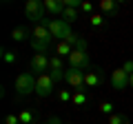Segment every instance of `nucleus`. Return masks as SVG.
Here are the masks:
<instances>
[{
	"label": "nucleus",
	"instance_id": "obj_1",
	"mask_svg": "<svg viewBox=\"0 0 133 124\" xmlns=\"http://www.w3.org/2000/svg\"><path fill=\"white\" fill-rule=\"evenodd\" d=\"M51 33H49V27H47V20L38 22L36 27L31 29V47L36 49V53H44L49 49V42H51Z\"/></svg>",
	"mask_w": 133,
	"mask_h": 124
},
{
	"label": "nucleus",
	"instance_id": "obj_2",
	"mask_svg": "<svg viewBox=\"0 0 133 124\" xmlns=\"http://www.w3.org/2000/svg\"><path fill=\"white\" fill-rule=\"evenodd\" d=\"M36 80H38V78L33 75L31 71H22V73H18V78H16V93H18L20 98L36 93Z\"/></svg>",
	"mask_w": 133,
	"mask_h": 124
},
{
	"label": "nucleus",
	"instance_id": "obj_3",
	"mask_svg": "<svg viewBox=\"0 0 133 124\" xmlns=\"http://www.w3.org/2000/svg\"><path fill=\"white\" fill-rule=\"evenodd\" d=\"M47 27H49V33H51V38H56L58 42H60V40H66L69 36L73 33V31H71V24L64 22L62 18L47 20Z\"/></svg>",
	"mask_w": 133,
	"mask_h": 124
},
{
	"label": "nucleus",
	"instance_id": "obj_4",
	"mask_svg": "<svg viewBox=\"0 0 133 124\" xmlns=\"http://www.w3.org/2000/svg\"><path fill=\"white\" fill-rule=\"evenodd\" d=\"M24 16L31 18L36 24L42 22L44 20V5H42V0H27V2H24Z\"/></svg>",
	"mask_w": 133,
	"mask_h": 124
},
{
	"label": "nucleus",
	"instance_id": "obj_5",
	"mask_svg": "<svg viewBox=\"0 0 133 124\" xmlns=\"http://www.w3.org/2000/svg\"><path fill=\"white\" fill-rule=\"evenodd\" d=\"M38 80H36V95L38 98H49L51 95L53 86H56V82H53V78L49 75V73H42V75H36Z\"/></svg>",
	"mask_w": 133,
	"mask_h": 124
},
{
	"label": "nucleus",
	"instance_id": "obj_6",
	"mask_svg": "<svg viewBox=\"0 0 133 124\" xmlns=\"http://www.w3.org/2000/svg\"><path fill=\"white\" fill-rule=\"evenodd\" d=\"M66 62H69V69L84 71V69H89V53H87V51H80V49H73L71 56L66 58Z\"/></svg>",
	"mask_w": 133,
	"mask_h": 124
},
{
	"label": "nucleus",
	"instance_id": "obj_7",
	"mask_svg": "<svg viewBox=\"0 0 133 124\" xmlns=\"http://www.w3.org/2000/svg\"><path fill=\"white\" fill-rule=\"evenodd\" d=\"M84 73H87V71L66 69V71H64V82H66L69 86H73L76 91H82V86H87V84H84Z\"/></svg>",
	"mask_w": 133,
	"mask_h": 124
},
{
	"label": "nucleus",
	"instance_id": "obj_8",
	"mask_svg": "<svg viewBox=\"0 0 133 124\" xmlns=\"http://www.w3.org/2000/svg\"><path fill=\"white\" fill-rule=\"evenodd\" d=\"M64 64H62V58H58V56H51L49 58V75L53 78V82H60V80H64Z\"/></svg>",
	"mask_w": 133,
	"mask_h": 124
},
{
	"label": "nucleus",
	"instance_id": "obj_9",
	"mask_svg": "<svg viewBox=\"0 0 133 124\" xmlns=\"http://www.w3.org/2000/svg\"><path fill=\"white\" fill-rule=\"evenodd\" d=\"M47 71H49V58L44 53H36L31 58V73L33 75H42Z\"/></svg>",
	"mask_w": 133,
	"mask_h": 124
},
{
	"label": "nucleus",
	"instance_id": "obj_10",
	"mask_svg": "<svg viewBox=\"0 0 133 124\" xmlns=\"http://www.w3.org/2000/svg\"><path fill=\"white\" fill-rule=\"evenodd\" d=\"M129 78H131V75H129V73L124 71L122 67H120V69H115V71L111 73V86H113L115 91L127 89V86H129Z\"/></svg>",
	"mask_w": 133,
	"mask_h": 124
},
{
	"label": "nucleus",
	"instance_id": "obj_11",
	"mask_svg": "<svg viewBox=\"0 0 133 124\" xmlns=\"http://www.w3.org/2000/svg\"><path fill=\"white\" fill-rule=\"evenodd\" d=\"M42 5H44V13L49 16H62V11H64L62 0H42Z\"/></svg>",
	"mask_w": 133,
	"mask_h": 124
},
{
	"label": "nucleus",
	"instance_id": "obj_12",
	"mask_svg": "<svg viewBox=\"0 0 133 124\" xmlns=\"http://www.w3.org/2000/svg\"><path fill=\"white\" fill-rule=\"evenodd\" d=\"M84 84L91 86V89L100 86L102 84V71H100V69H89V71L84 73Z\"/></svg>",
	"mask_w": 133,
	"mask_h": 124
},
{
	"label": "nucleus",
	"instance_id": "obj_13",
	"mask_svg": "<svg viewBox=\"0 0 133 124\" xmlns=\"http://www.w3.org/2000/svg\"><path fill=\"white\" fill-rule=\"evenodd\" d=\"M11 38H14L16 42H24V40H31V31H29L27 27H16L14 31H11Z\"/></svg>",
	"mask_w": 133,
	"mask_h": 124
},
{
	"label": "nucleus",
	"instance_id": "obj_14",
	"mask_svg": "<svg viewBox=\"0 0 133 124\" xmlns=\"http://www.w3.org/2000/svg\"><path fill=\"white\" fill-rule=\"evenodd\" d=\"M118 7H120L118 0H100L98 9L102 11V13H115V11H118Z\"/></svg>",
	"mask_w": 133,
	"mask_h": 124
},
{
	"label": "nucleus",
	"instance_id": "obj_15",
	"mask_svg": "<svg viewBox=\"0 0 133 124\" xmlns=\"http://www.w3.org/2000/svg\"><path fill=\"white\" fill-rule=\"evenodd\" d=\"M71 51H73V47L66 42V40H60V42L56 44V56L58 58H69V56H71Z\"/></svg>",
	"mask_w": 133,
	"mask_h": 124
},
{
	"label": "nucleus",
	"instance_id": "obj_16",
	"mask_svg": "<svg viewBox=\"0 0 133 124\" xmlns=\"http://www.w3.org/2000/svg\"><path fill=\"white\" fill-rule=\"evenodd\" d=\"M78 16H80V9H71V7H64V11H62L60 18L64 20V22L71 24V22H76V20H78Z\"/></svg>",
	"mask_w": 133,
	"mask_h": 124
},
{
	"label": "nucleus",
	"instance_id": "obj_17",
	"mask_svg": "<svg viewBox=\"0 0 133 124\" xmlns=\"http://www.w3.org/2000/svg\"><path fill=\"white\" fill-rule=\"evenodd\" d=\"M87 102H89V98H87L84 91H73V100H71L73 106H84Z\"/></svg>",
	"mask_w": 133,
	"mask_h": 124
},
{
	"label": "nucleus",
	"instance_id": "obj_18",
	"mask_svg": "<svg viewBox=\"0 0 133 124\" xmlns=\"http://www.w3.org/2000/svg\"><path fill=\"white\" fill-rule=\"evenodd\" d=\"M18 118H20V124H33L36 115H33V111H29V109H22V111L18 113Z\"/></svg>",
	"mask_w": 133,
	"mask_h": 124
},
{
	"label": "nucleus",
	"instance_id": "obj_19",
	"mask_svg": "<svg viewBox=\"0 0 133 124\" xmlns=\"http://www.w3.org/2000/svg\"><path fill=\"white\" fill-rule=\"evenodd\" d=\"M107 124H129V118L122 113H113V115L107 118Z\"/></svg>",
	"mask_w": 133,
	"mask_h": 124
},
{
	"label": "nucleus",
	"instance_id": "obj_20",
	"mask_svg": "<svg viewBox=\"0 0 133 124\" xmlns=\"http://www.w3.org/2000/svg\"><path fill=\"white\" fill-rule=\"evenodd\" d=\"M89 22H91V27H102L104 24V13H93V16H89Z\"/></svg>",
	"mask_w": 133,
	"mask_h": 124
},
{
	"label": "nucleus",
	"instance_id": "obj_21",
	"mask_svg": "<svg viewBox=\"0 0 133 124\" xmlns=\"http://www.w3.org/2000/svg\"><path fill=\"white\" fill-rule=\"evenodd\" d=\"M58 100L66 104V102L73 100V93H71V91H66V89H60V91H58Z\"/></svg>",
	"mask_w": 133,
	"mask_h": 124
},
{
	"label": "nucleus",
	"instance_id": "obj_22",
	"mask_svg": "<svg viewBox=\"0 0 133 124\" xmlns=\"http://www.w3.org/2000/svg\"><path fill=\"white\" fill-rule=\"evenodd\" d=\"M100 113H104V115H113V104L111 102H100Z\"/></svg>",
	"mask_w": 133,
	"mask_h": 124
},
{
	"label": "nucleus",
	"instance_id": "obj_23",
	"mask_svg": "<svg viewBox=\"0 0 133 124\" xmlns=\"http://www.w3.org/2000/svg\"><path fill=\"white\" fill-rule=\"evenodd\" d=\"M2 60H5L7 64H14V62H16V53H14V51H7V49H5V51H2Z\"/></svg>",
	"mask_w": 133,
	"mask_h": 124
},
{
	"label": "nucleus",
	"instance_id": "obj_24",
	"mask_svg": "<svg viewBox=\"0 0 133 124\" xmlns=\"http://www.w3.org/2000/svg\"><path fill=\"white\" fill-rule=\"evenodd\" d=\"M5 124H20V118L14 115V113H7L5 115Z\"/></svg>",
	"mask_w": 133,
	"mask_h": 124
},
{
	"label": "nucleus",
	"instance_id": "obj_25",
	"mask_svg": "<svg viewBox=\"0 0 133 124\" xmlns=\"http://www.w3.org/2000/svg\"><path fill=\"white\" fill-rule=\"evenodd\" d=\"M80 11H82V13H87V16H93V5H91V2H82Z\"/></svg>",
	"mask_w": 133,
	"mask_h": 124
},
{
	"label": "nucleus",
	"instance_id": "obj_26",
	"mask_svg": "<svg viewBox=\"0 0 133 124\" xmlns=\"http://www.w3.org/2000/svg\"><path fill=\"white\" fill-rule=\"evenodd\" d=\"M122 69L129 73V75H133V60H127V62L122 64Z\"/></svg>",
	"mask_w": 133,
	"mask_h": 124
},
{
	"label": "nucleus",
	"instance_id": "obj_27",
	"mask_svg": "<svg viewBox=\"0 0 133 124\" xmlns=\"http://www.w3.org/2000/svg\"><path fill=\"white\" fill-rule=\"evenodd\" d=\"M42 124H62V122H60V118H56V115H51V118H49V120H44Z\"/></svg>",
	"mask_w": 133,
	"mask_h": 124
},
{
	"label": "nucleus",
	"instance_id": "obj_28",
	"mask_svg": "<svg viewBox=\"0 0 133 124\" xmlns=\"http://www.w3.org/2000/svg\"><path fill=\"white\" fill-rule=\"evenodd\" d=\"M129 86H131V89H133V75L129 78Z\"/></svg>",
	"mask_w": 133,
	"mask_h": 124
},
{
	"label": "nucleus",
	"instance_id": "obj_29",
	"mask_svg": "<svg viewBox=\"0 0 133 124\" xmlns=\"http://www.w3.org/2000/svg\"><path fill=\"white\" fill-rule=\"evenodd\" d=\"M62 124H69V122H62Z\"/></svg>",
	"mask_w": 133,
	"mask_h": 124
}]
</instances>
